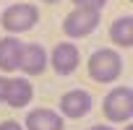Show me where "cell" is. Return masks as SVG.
<instances>
[{
    "mask_svg": "<svg viewBox=\"0 0 133 130\" xmlns=\"http://www.w3.org/2000/svg\"><path fill=\"white\" fill-rule=\"evenodd\" d=\"M110 39L115 47H133V16H120L110 26Z\"/></svg>",
    "mask_w": 133,
    "mask_h": 130,
    "instance_id": "obj_11",
    "label": "cell"
},
{
    "mask_svg": "<svg viewBox=\"0 0 133 130\" xmlns=\"http://www.w3.org/2000/svg\"><path fill=\"white\" fill-rule=\"evenodd\" d=\"M42 3H60V0H42Z\"/></svg>",
    "mask_w": 133,
    "mask_h": 130,
    "instance_id": "obj_17",
    "label": "cell"
},
{
    "mask_svg": "<svg viewBox=\"0 0 133 130\" xmlns=\"http://www.w3.org/2000/svg\"><path fill=\"white\" fill-rule=\"evenodd\" d=\"M47 60L57 76H71V73H76L78 62H81V52L73 42H57L52 47V52L47 55Z\"/></svg>",
    "mask_w": 133,
    "mask_h": 130,
    "instance_id": "obj_5",
    "label": "cell"
},
{
    "mask_svg": "<svg viewBox=\"0 0 133 130\" xmlns=\"http://www.w3.org/2000/svg\"><path fill=\"white\" fill-rule=\"evenodd\" d=\"M102 16L97 11H89V8H73L68 16L63 18V34L68 39H84L89 37L91 31H97Z\"/></svg>",
    "mask_w": 133,
    "mask_h": 130,
    "instance_id": "obj_4",
    "label": "cell"
},
{
    "mask_svg": "<svg viewBox=\"0 0 133 130\" xmlns=\"http://www.w3.org/2000/svg\"><path fill=\"white\" fill-rule=\"evenodd\" d=\"M89 130H115V127H112V125H91Z\"/></svg>",
    "mask_w": 133,
    "mask_h": 130,
    "instance_id": "obj_15",
    "label": "cell"
},
{
    "mask_svg": "<svg viewBox=\"0 0 133 130\" xmlns=\"http://www.w3.org/2000/svg\"><path fill=\"white\" fill-rule=\"evenodd\" d=\"M24 130H65V122H63L60 112L47 109V107H37L26 114Z\"/></svg>",
    "mask_w": 133,
    "mask_h": 130,
    "instance_id": "obj_9",
    "label": "cell"
},
{
    "mask_svg": "<svg viewBox=\"0 0 133 130\" xmlns=\"http://www.w3.org/2000/svg\"><path fill=\"white\" fill-rule=\"evenodd\" d=\"M91 94L84 91V89H71L60 96V117H71V120H78V117H86L91 112Z\"/></svg>",
    "mask_w": 133,
    "mask_h": 130,
    "instance_id": "obj_6",
    "label": "cell"
},
{
    "mask_svg": "<svg viewBox=\"0 0 133 130\" xmlns=\"http://www.w3.org/2000/svg\"><path fill=\"white\" fill-rule=\"evenodd\" d=\"M71 3H73L76 8H89V11L102 13V8L107 5V0H71Z\"/></svg>",
    "mask_w": 133,
    "mask_h": 130,
    "instance_id": "obj_12",
    "label": "cell"
},
{
    "mask_svg": "<svg viewBox=\"0 0 133 130\" xmlns=\"http://www.w3.org/2000/svg\"><path fill=\"white\" fill-rule=\"evenodd\" d=\"M123 130H133V125H130V122H125V127H123Z\"/></svg>",
    "mask_w": 133,
    "mask_h": 130,
    "instance_id": "obj_16",
    "label": "cell"
},
{
    "mask_svg": "<svg viewBox=\"0 0 133 130\" xmlns=\"http://www.w3.org/2000/svg\"><path fill=\"white\" fill-rule=\"evenodd\" d=\"M5 81H8V78L0 76V102H3V96H5Z\"/></svg>",
    "mask_w": 133,
    "mask_h": 130,
    "instance_id": "obj_14",
    "label": "cell"
},
{
    "mask_svg": "<svg viewBox=\"0 0 133 130\" xmlns=\"http://www.w3.org/2000/svg\"><path fill=\"white\" fill-rule=\"evenodd\" d=\"M47 65H50V60H47V49L42 47V44H37V42H29V44H24V52H21V65H18V70L24 73V78L29 76H42L44 70H47Z\"/></svg>",
    "mask_w": 133,
    "mask_h": 130,
    "instance_id": "obj_7",
    "label": "cell"
},
{
    "mask_svg": "<svg viewBox=\"0 0 133 130\" xmlns=\"http://www.w3.org/2000/svg\"><path fill=\"white\" fill-rule=\"evenodd\" d=\"M102 112L112 125L128 122L133 117V89L130 86H115L112 91H107V96L102 102Z\"/></svg>",
    "mask_w": 133,
    "mask_h": 130,
    "instance_id": "obj_3",
    "label": "cell"
},
{
    "mask_svg": "<svg viewBox=\"0 0 133 130\" xmlns=\"http://www.w3.org/2000/svg\"><path fill=\"white\" fill-rule=\"evenodd\" d=\"M21 52H24V42L18 37H3V39H0V70H3V73L18 70Z\"/></svg>",
    "mask_w": 133,
    "mask_h": 130,
    "instance_id": "obj_10",
    "label": "cell"
},
{
    "mask_svg": "<svg viewBox=\"0 0 133 130\" xmlns=\"http://www.w3.org/2000/svg\"><path fill=\"white\" fill-rule=\"evenodd\" d=\"M0 130H24V125L16 120H5V122H0Z\"/></svg>",
    "mask_w": 133,
    "mask_h": 130,
    "instance_id": "obj_13",
    "label": "cell"
},
{
    "mask_svg": "<svg viewBox=\"0 0 133 130\" xmlns=\"http://www.w3.org/2000/svg\"><path fill=\"white\" fill-rule=\"evenodd\" d=\"M86 68H89V76H91L97 83H112V81H117L120 73H123V57H120V52H115L112 47H102V49L91 52Z\"/></svg>",
    "mask_w": 133,
    "mask_h": 130,
    "instance_id": "obj_1",
    "label": "cell"
},
{
    "mask_svg": "<svg viewBox=\"0 0 133 130\" xmlns=\"http://www.w3.org/2000/svg\"><path fill=\"white\" fill-rule=\"evenodd\" d=\"M37 21H39V11L31 3H13L0 13V26L8 31V37H16V34L34 29Z\"/></svg>",
    "mask_w": 133,
    "mask_h": 130,
    "instance_id": "obj_2",
    "label": "cell"
},
{
    "mask_svg": "<svg viewBox=\"0 0 133 130\" xmlns=\"http://www.w3.org/2000/svg\"><path fill=\"white\" fill-rule=\"evenodd\" d=\"M31 99H34V86H31L29 78L16 76V78L5 81V96H3L5 104H11L13 109H24Z\"/></svg>",
    "mask_w": 133,
    "mask_h": 130,
    "instance_id": "obj_8",
    "label": "cell"
}]
</instances>
